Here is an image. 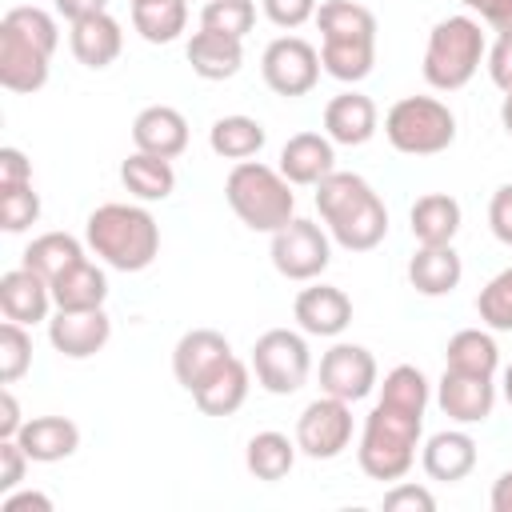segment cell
Wrapping results in <instances>:
<instances>
[{
  "mask_svg": "<svg viewBox=\"0 0 512 512\" xmlns=\"http://www.w3.org/2000/svg\"><path fill=\"white\" fill-rule=\"evenodd\" d=\"M128 4H136V0H128Z\"/></svg>",
  "mask_w": 512,
  "mask_h": 512,
  "instance_id": "55",
  "label": "cell"
},
{
  "mask_svg": "<svg viewBox=\"0 0 512 512\" xmlns=\"http://www.w3.org/2000/svg\"><path fill=\"white\" fill-rule=\"evenodd\" d=\"M292 188L296 184H288V176L280 168L260 164V160H240V164H232V172L224 180V200L244 228L272 236L296 216Z\"/></svg>",
  "mask_w": 512,
  "mask_h": 512,
  "instance_id": "4",
  "label": "cell"
},
{
  "mask_svg": "<svg viewBox=\"0 0 512 512\" xmlns=\"http://www.w3.org/2000/svg\"><path fill=\"white\" fill-rule=\"evenodd\" d=\"M276 168L288 176V184L316 188L328 172H336V144L324 132H296L284 140Z\"/></svg>",
  "mask_w": 512,
  "mask_h": 512,
  "instance_id": "19",
  "label": "cell"
},
{
  "mask_svg": "<svg viewBox=\"0 0 512 512\" xmlns=\"http://www.w3.org/2000/svg\"><path fill=\"white\" fill-rule=\"evenodd\" d=\"M84 248H88V244H80L72 232H44V236H36V240L24 248L20 264H24V268H32L36 276H44V280L52 284L64 268H72L76 260H84V256H88Z\"/></svg>",
  "mask_w": 512,
  "mask_h": 512,
  "instance_id": "34",
  "label": "cell"
},
{
  "mask_svg": "<svg viewBox=\"0 0 512 512\" xmlns=\"http://www.w3.org/2000/svg\"><path fill=\"white\" fill-rule=\"evenodd\" d=\"M0 512H52V496L36 488H12L0 496Z\"/></svg>",
  "mask_w": 512,
  "mask_h": 512,
  "instance_id": "49",
  "label": "cell"
},
{
  "mask_svg": "<svg viewBox=\"0 0 512 512\" xmlns=\"http://www.w3.org/2000/svg\"><path fill=\"white\" fill-rule=\"evenodd\" d=\"M380 128V112L372 104V96L348 88V92H336L328 104H324V136L332 144H344V148H360L376 136Z\"/></svg>",
  "mask_w": 512,
  "mask_h": 512,
  "instance_id": "16",
  "label": "cell"
},
{
  "mask_svg": "<svg viewBox=\"0 0 512 512\" xmlns=\"http://www.w3.org/2000/svg\"><path fill=\"white\" fill-rule=\"evenodd\" d=\"M472 16H480V24H488L496 36L512 32V0H460Z\"/></svg>",
  "mask_w": 512,
  "mask_h": 512,
  "instance_id": "46",
  "label": "cell"
},
{
  "mask_svg": "<svg viewBox=\"0 0 512 512\" xmlns=\"http://www.w3.org/2000/svg\"><path fill=\"white\" fill-rule=\"evenodd\" d=\"M0 28H8V32H16V36L32 40V44L44 48V52H56V44H60V24H56V16L44 12V8H36V4L8 8L4 20H0Z\"/></svg>",
  "mask_w": 512,
  "mask_h": 512,
  "instance_id": "37",
  "label": "cell"
},
{
  "mask_svg": "<svg viewBox=\"0 0 512 512\" xmlns=\"http://www.w3.org/2000/svg\"><path fill=\"white\" fill-rule=\"evenodd\" d=\"M488 228L500 244L512 248V184H500L488 200Z\"/></svg>",
  "mask_w": 512,
  "mask_h": 512,
  "instance_id": "45",
  "label": "cell"
},
{
  "mask_svg": "<svg viewBox=\"0 0 512 512\" xmlns=\"http://www.w3.org/2000/svg\"><path fill=\"white\" fill-rule=\"evenodd\" d=\"M16 440L32 464H56L80 448V428L68 416H32V420H24Z\"/></svg>",
  "mask_w": 512,
  "mask_h": 512,
  "instance_id": "25",
  "label": "cell"
},
{
  "mask_svg": "<svg viewBox=\"0 0 512 512\" xmlns=\"http://www.w3.org/2000/svg\"><path fill=\"white\" fill-rule=\"evenodd\" d=\"M52 308H56L52 304V284L44 276H36L32 268L20 264V268L0 276V312H4V320H16V324L32 328V324L48 320Z\"/></svg>",
  "mask_w": 512,
  "mask_h": 512,
  "instance_id": "21",
  "label": "cell"
},
{
  "mask_svg": "<svg viewBox=\"0 0 512 512\" xmlns=\"http://www.w3.org/2000/svg\"><path fill=\"white\" fill-rule=\"evenodd\" d=\"M316 212L328 236L348 252H372L388 236V208L360 172H328L316 184Z\"/></svg>",
  "mask_w": 512,
  "mask_h": 512,
  "instance_id": "1",
  "label": "cell"
},
{
  "mask_svg": "<svg viewBox=\"0 0 512 512\" xmlns=\"http://www.w3.org/2000/svg\"><path fill=\"white\" fill-rule=\"evenodd\" d=\"M184 56H188V64H192V72L200 80H232L240 72V64H244V40L212 32V28H200V32H192Z\"/></svg>",
  "mask_w": 512,
  "mask_h": 512,
  "instance_id": "26",
  "label": "cell"
},
{
  "mask_svg": "<svg viewBox=\"0 0 512 512\" xmlns=\"http://www.w3.org/2000/svg\"><path fill=\"white\" fill-rule=\"evenodd\" d=\"M500 124L512 136V92H504V100H500Z\"/></svg>",
  "mask_w": 512,
  "mask_h": 512,
  "instance_id": "53",
  "label": "cell"
},
{
  "mask_svg": "<svg viewBox=\"0 0 512 512\" xmlns=\"http://www.w3.org/2000/svg\"><path fill=\"white\" fill-rule=\"evenodd\" d=\"M484 64H488L492 84H496L500 92H512V32H508V36H496V44L488 48Z\"/></svg>",
  "mask_w": 512,
  "mask_h": 512,
  "instance_id": "47",
  "label": "cell"
},
{
  "mask_svg": "<svg viewBox=\"0 0 512 512\" xmlns=\"http://www.w3.org/2000/svg\"><path fill=\"white\" fill-rule=\"evenodd\" d=\"M484 56H488V40H484L480 20L460 12V16H444L432 24L420 68L436 92H460L480 72Z\"/></svg>",
  "mask_w": 512,
  "mask_h": 512,
  "instance_id": "5",
  "label": "cell"
},
{
  "mask_svg": "<svg viewBox=\"0 0 512 512\" xmlns=\"http://www.w3.org/2000/svg\"><path fill=\"white\" fill-rule=\"evenodd\" d=\"M112 336V320L104 308H88V312H60L48 316V344L68 356V360H88L96 356Z\"/></svg>",
  "mask_w": 512,
  "mask_h": 512,
  "instance_id": "13",
  "label": "cell"
},
{
  "mask_svg": "<svg viewBox=\"0 0 512 512\" xmlns=\"http://www.w3.org/2000/svg\"><path fill=\"white\" fill-rule=\"evenodd\" d=\"M436 404L456 424H484L496 408V384L492 376H468V372L444 368L436 384Z\"/></svg>",
  "mask_w": 512,
  "mask_h": 512,
  "instance_id": "14",
  "label": "cell"
},
{
  "mask_svg": "<svg viewBox=\"0 0 512 512\" xmlns=\"http://www.w3.org/2000/svg\"><path fill=\"white\" fill-rule=\"evenodd\" d=\"M248 388H252V364H244L236 352L216 364L196 388H192V400L204 416H232L240 412V404L248 400Z\"/></svg>",
  "mask_w": 512,
  "mask_h": 512,
  "instance_id": "20",
  "label": "cell"
},
{
  "mask_svg": "<svg viewBox=\"0 0 512 512\" xmlns=\"http://www.w3.org/2000/svg\"><path fill=\"white\" fill-rule=\"evenodd\" d=\"M268 256H272V268L284 280L308 284V280H320V272L332 264V236L316 220L292 216L280 232H272Z\"/></svg>",
  "mask_w": 512,
  "mask_h": 512,
  "instance_id": "8",
  "label": "cell"
},
{
  "mask_svg": "<svg viewBox=\"0 0 512 512\" xmlns=\"http://www.w3.org/2000/svg\"><path fill=\"white\" fill-rule=\"evenodd\" d=\"M68 48L84 68L100 72V68L116 64V56L124 52V28H120V20L112 12L84 16V20H76L68 28Z\"/></svg>",
  "mask_w": 512,
  "mask_h": 512,
  "instance_id": "22",
  "label": "cell"
},
{
  "mask_svg": "<svg viewBox=\"0 0 512 512\" xmlns=\"http://www.w3.org/2000/svg\"><path fill=\"white\" fill-rule=\"evenodd\" d=\"M460 220H464L460 200L448 192H424L408 212V228L416 244H452L460 232Z\"/></svg>",
  "mask_w": 512,
  "mask_h": 512,
  "instance_id": "28",
  "label": "cell"
},
{
  "mask_svg": "<svg viewBox=\"0 0 512 512\" xmlns=\"http://www.w3.org/2000/svg\"><path fill=\"white\" fill-rule=\"evenodd\" d=\"M488 504H492V512H512V468L496 476V484H492V496H488Z\"/></svg>",
  "mask_w": 512,
  "mask_h": 512,
  "instance_id": "52",
  "label": "cell"
},
{
  "mask_svg": "<svg viewBox=\"0 0 512 512\" xmlns=\"http://www.w3.org/2000/svg\"><path fill=\"white\" fill-rule=\"evenodd\" d=\"M444 368L452 372H468V376H496L500 368V348H496V336L492 328H460L448 348H444Z\"/></svg>",
  "mask_w": 512,
  "mask_h": 512,
  "instance_id": "30",
  "label": "cell"
},
{
  "mask_svg": "<svg viewBox=\"0 0 512 512\" xmlns=\"http://www.w3.org/2000/svg\"><path fill=\"white\" fill-rule=\"evenodd\" d=\"M4 184H32V160L20 148H0V188Z\"/></svg>",
  "mask_w": 512,
  "mask_h": 512,
  "instance_id": "48",
  "label": "cell"
},
{
  "mask_svg": "<svg viewBox=\"0 0 512 512\" xmlns=\"http://www.w3.org/2000/svg\"><path fill=\"white\" fill-rule=\"evenodd\" d=\"M268 132L256 116H220L212 128H208V148L220 156V160H252L260 148H264Z\"/></svg>",
  "mask_w": 512,
  "mask_h": 512,
  "instance_id": "32",
  "label": "cell"
},
{
  "mask_svg": "<svg viewBox=\"0 0 512 512\" xmlns=\"http://www.w3.org/2000/svg\"><path fill=\"white\" fill-rule=\"evenodd\" d=\"M120 184L140 200V204H156L168 200L176 188V168L164 156H148V152H132L120 164Z\"/></svg>",
  "mask_w": 512,
  "mask_h": 512,
  "instance_id": "29",
  "label": "cell"
},
{
  "mask_svg": "<svg viewBox=\"0 0 512 512\" xmlns=\"http://www.w3.org/2000/svg\"><path fill=\"white\" fill-rule=\"evenodd\" d=\"M40 220V192L32 184H4L0 188V228L4 232H24Z\"/></svg>",
  "mask_w": 512,
  "mask_h": 512,
  "instance_id": "40",
  "label": "cell"
},
{
  "mask_svg": "<svg viewBox=\"0 0 512 512\" xmlns=\"http://www.w3.org/2000/svg\"><path fill=\"white\" fill-rule=\"evenodd\" d=\"M48 72H52V52L0 28V88L16 96H32L48 84Z\"/></svg>",
  "mask_w": 512,
  "mask_h": 512,
  "instance_id": "15",
  "label": "cell"
},
{
  "mask_svg": "<svg viewBox=\"0 0 512 512\" xmlns=\"http://www.w3.org/2000/svg\"><path fill=\"white\" fill-rule=\"evenodd\" d=\"M24 428V416H20V404H16V396H12V388L4 384V392H0V440H12L16 432Z\"/></svg>",
  "mask_w": 512,
  "mask_h": 512,
  "instance_id": "50",
  "label": "cell"
},
{
  "mask_svg": "<svg viewBox=\"0 0 512 512\" xmlns=\"http://www.w3.org/2000/svg\"><path fill=\"white\" fill-rule=\"evenodd\" d=\"M292 316H296V324H300L304 336L336 340L352 324V300L336 284L308 280V288H300L296 300H292Z\"/></svg>",
  "mask_w": 512,
  "mask_h": 512,
  "instance_id": "12",
  "label": "cell"
},
{
  "mask_svg": "<svg viewBox=\"0 0 512 512\" xmlns=\"http://www.w3.org/2000/svg\"><path fill=\"white\" fill-rule=\"evenodd\" d=\"M252 376L264 392L272 396H292L308 384L312 376V352H308V340L304 332H292V328H268L256 336L252 344Z\"/></svg>",
  "mask_w": 512,
  "mask_h": 512,
  "instance_id": "7",
  "label": "cell"
},
{
  "mask_svg": "<svg viewBox=\"0 0 512 512\" xmlns=\"http://www.w3.org/2000/svg\"><path fill=\"white\" fill-rule=\"evenodd\" d=\"M28 464H32V460H28V452L20 448V440H16V436H12V440H0V496L24 484Z\"/></svg>",
  "mask_w": 512,
  "mask_h": 512,
  "instance_id": "44",
  "label": "cell"
},
{
  "mask_svg": "<svg viewBox=\"0 0 512 512\" xmlns=\"http://www.w3.org/2000/svg\"><path fill=\"white\" fill-rule=\"evenodd\" d=\"M132 144H136V152L176 160L188 148V120H184V112L172 108V104L140 108L136 120H132Z\"/></svg>",
  "mask_w": 512,
  "mask_h": 512,
  "instance_id": "18",
  "label": "cell"
},
{
  "mask_svg": "<svg viewBox=\"0 0 512 512\" xmlns=\"http://www.w3.org/2000/svg\"><path fill=\"white\" fill-rule=\"evenodd\" d=\"M260 8H264V16H268L276 28L292 32V28L308 24V20H316L320 0H260Z\"/></svg>",
  "mask_w": 512,
  "mask_h": 512,
  "instance_id": "42",
  "label": "cell"
},
{
  "mask_svg": "<svg viewBox=\"0 0 512 512\" xmlns=\"http://www.w3.org/2000/svg\"><path fill=\"white\" fill-rule=\"evenodd\" d=\"M88 252L116 272H144L160 256V224L144 204H100L84 220Z\"/></svg>",
  "mask_w": 512,
  "mask_h": 512,
  "instance_id": "2",
  "label": "cell"
},
{
  "mask_svg": "<svg viewBox=\"0 0 512 512\" xmlns=\"http://www.w3.org/2000/svg\"><path fill=\"white\" fill-rule=\"evenodd\" d=\"M476 312L480 324L492 332H512V264L500 268L476 296Z\"/></svg>",
  "mask_w": 512,
  "mask_h": 512,
  "instance_id": "38",
  "label": "cell"
},
{
  "mask_svg": "<svg viewBox=\"0 0 512 512\" xmlns=\"http://www.w3.org/2000/svg\"><path fill=\"white\" fill-rule=\"evenodd\" d=\"M352 444V404L340 396H316L296 416V448L308 460H336Z\"/></svg>",
  "mask_w": 512,
  "mask_h": 512,
  "instance_id": "10",
  "label": "cell"
},
{
  "mask_svg": "<svg viewBox=\"0 0 512 512\" xmlns=\"http://www.w3.org/2000/svg\"><path fill=\"white\" fill-rule=\"evenodd\" d=\"M296 452H300V448H296V436L288 440L284 432L268 428V432H256V436L248 440V448H244V468H248L256 480L276 484V480H284V476L292 472Z\"/></svg>",
  "mask_w": 512,
  "mask_h": 512,
  "instance_id": "31",
  "label": "cell"
},
{
  "mask_svg": "<svg viewBox=\"0 0 512 512\" xmlns=\"http://www.w3.org/2000/svg\"><path fill=\"white\" fill-rule=\"evenodd\" d=\"M384 136L404 156H436L456 140V116L436 96H404L384 112Z\"/></svg>",
  "mask_w": 512,
  "mask_h": 512,
  "instance_id": "6",
  "label": "cell"
},
{
  "mask_svg": "<svg viewBox=\"0 0 512 512\" xmlns=\"http://www.w3.org/2000/svg\"><path fill=\"white\" fill-rule=\"evenodd\" d=\"M460 276H464V260L456 256L452 244H416L408 260V284L420 296H448L456 292Z\"/></svg>",
  "mask_w": 512,
  "mask_h": 512,
  "instance_id": "24",
  "label": "cell"
},
{
  "mask_svg": "<svg viewBox=\"0 0 512 512\" xmlns=\"http://www.w3.org/2000/svg\"><path fill=\"white\" fill-rule=\"evenodd\" d=\"M316 28L320 40H376V16L356 0H320Z\"/></svg>",
  "mask_w": 512,
  "mask_h": 512,
  "instance_id": "33",
  "label": "cell"
},
{
  "mask_svg": "<svg viewBox=\"0 0 512 512\" xmlns=\"http://www.w3.org/2000/svg\"><path fill=\"white\" fill-rule=\"evenodd\" d=\"M500 384H504V388H500V392H504V400L512 404V364L504 368V380H500Z\"/></svg>",
  "mask_w": 512,
  "mask_h": 512,
  "instance_id": "54",
  "label": "cell"
},
{
  "mask_svg": "<svg viewBox=\"0 0 512 512\" xmlns=\"http://www.w3.org/2000/svg\"><path fill=\"white\" fill-rule=\"evenodd\" d=\"M420 432H424V412L396 404V400H376L372 412L364 416L360 440H356V464L364 476L372 480H404L416 464V448H420Z\"/></svg>",
  "mask_w": 512,
  "mask_h": 512,
  "instance_id": "3",
  "label": "cell"
},
{
  "mask_svg": "<svg viewBox=\"0 0 512 512\" xmlns=\"http://www.w3.org/2000/svg\"><path fill=\"white\" fill-rule=\"evenodd\" d=\"M320 72H324L320 48L308 44L304 36H276V40L264 48V56H260V76H264V84H268L276 96H284V100L308 96V92L316 88Z\"/></svg>",
  "mask_w": 512,
  "mask_h": 512,
  "instance_id": "9",
  "label": "cell"
},
{
  "mask_svg": "<svg viewBox=\"0 0 512 512\" xmlns=\"http://www.w3.org/2000/svg\"><path fill=\"white\" fill-rule=\"evenodd\" d=\"M256 24V4L252 0H208L200 8V28H212V32H224V36H236L244 40Z\"/></svg>",
  "mask_w": 512,
  "mask_h": 512,
  "instance_id": "39",
  "label": "cell"
},
{
  "mask_svg": "<svg viewBox=\"0 0 512 512\" xmlns=\"http://www.w3.org/2000/svg\"><path fill=\"white\" fill-rule=\"evenodd\" d=\"M108 300V276L96 260H76L72 268H64L52 280V304L60 312H88V308H104Z\"/></svg>",
  "mask_w": 512,
  "mask_h": 512,
  "instance_id": "27",
  "label": "cell"
},
{
  "mask_svg": "<svg viewBox=\"0 0 512 512\" xmlns=\"http://www.w3.org/2000/svg\"><path fill=\"white\" fill-rule=\"evenodd\" d=\"M384 508H388V512H432V508H436V496H432L424 484L396 480V484L384 492Z\"/></svg>",
  "mask_w": 512,
  "mask_h": 512,
  "instance_id": "43",
  "label": "cell"
},
{
  "mask_svg": "<svg viewBox=\"0 0 512 512\" xmlns=\"http://www.w3.org/2000/svg\"><path fill=\"white\" fill-rule=\"evenodd\" d=\"M420 468H424L428 480L456 484V480H464L476 468V440L464 428L432 432L424 440V448H420Z\"/></svg>",
  "mask_w": 512,
  "mask_h": 512,
  "instance_id": "23",
  "label": "cell"
},
{
  "mask_svg": "<svg viewBox=\"0 0 512 512\" xmlns=\"http://www.w3.org/2000/svg\"><path fill=\"white\" fill-rule=\"evenodd\" d=\"M372 388H380V368L364 344L340 340L320 356V392L356 404V400L372 396Z\"/></svg>",
  "mask_w": 512,
  "mask_h": 512,
  "instance_id": "11",
  "label": "cell"
},
{
  "mask_svg": "<svg viewBox=\"0 0 512 512\" xmlns=\"http://www.w3.org/2000/svg\"><path fill=\"white\" fill-rule=\"evenodd\" d=\"M56 16H64L68 24L84 20V16H96V12H108V0H52Z\"/></svg>",
  "mask_w": 512,
  "mask_h": 512,
  "instance_id": "51",
  "label": "cell"
},
{
  "mask_svg": "<svg viewBox=\"0 0 512 512\" xmlns=\"http://www.w3.org/2000/svg\"><path fill=\"white\" fill-rule=\"evenodd\" d=\"M32 368V336L24 324L4 320L0 324V384H16Z\"/></svg>",
  "mask_w": 512,
  "mask_h": 512,
  "instance_id": "41",
  "label": "cell"
},
{
  "mask_svg": "<svg viewBox=\"0 0 512 512\" xmlns=\"http://www.w3.org/2000/svg\"><path fill=\"white\" fill-rule=\"evenodd\" d=\"M132 28L148 44H172L188 28V4L184 0H136L132 4Z\"/></svg>",
  "mask_w": 512,
  "mask_h": 512,
  "instance_id": "36",
  "label": "cell"
},
{
  "mask_svg": "<svg viewBox=\"0 0 512 512\" xmlns=\"http://www.w3.org/2000/svg\"><path fill=\"white\" fill-rule=\"evenodd\" d=\"M320 64L340 84H360L372 76L376 64V40H320Z\"/></svg>",
  "mask_w": 512,
  "mask_h": 512,
  "instance_id": "35",
  "label": "cell"
},
{
  "mask_svg": "<svg viewBox=\"0 0 512 512\" xmlns=\"http://www.w3.org/2000/svg\"><path fill=\"white\" fill-rule=\"evenodd\" d=\"M232 356V344H228V336L224 332H216V328H192V332H184L180 340H176V348H172V376H176V384L184 388V392H192L216 364H224Z\"/></svg>",
  "mask_w": 512,
  "mask_h": 512,
  "instance_id": "17",
  "label": "cell"
}]
</instances>
